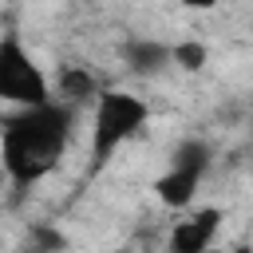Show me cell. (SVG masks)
<instances>
[{
    "mask_svg": "<svg viewBox=\"0 0 253 253\" xmlns=\"http://www.w3.org/2000/svg\"><path fill=\"white\" fill-rule=\"evenodd\" d=\"M71 126H75V103L47 99L36 107H20L0 130V162L8 170V182L24 190L43 174H51L71 142Z\"/></svg>",
    "mask_w": 253,
    "mask_h": 253,
    "instance_id": "cell-1",
    "label": "cell"
},
{
    "mask_svg": "<svg viewBox=\"0 0 253 253\" xmlns=\"http://www.w3.org/2000/svg\"><path fill=\"white\" fill-rule=\"evenodd\" d=\"M150 119V107L142 95H130V91H119V87H107L95 95V123H91V162L95 170L107 166L115 158V150L134 138Z\"/></svg>",
    "mask_w": 253,
    "mask_h": 253,
    "instance_id": "cell-2",
    "label": "cell"
},
{
    "mask_svg": "<svg viewBox=\"0 0 253 253\" xmlns=\"http://www.w3.org/2000/svg\"><path fill=\"white\" fill-rule=\"evenodd\" d=\"M55 99L43 67L32 59V51L24 47V40L16 32L0 36V103H16V107H36Z\"/></svg>",
    "mask_w": 253,
    "mask_h": 253,
    "instance_id": "cell-3",
    "label": "cell"
},
{
    "mask_svg": "<svg viewBox=\"0 0 253 253\" xmlns=\"http://www.w3.org/2000/svg\"><path fill=\"white\" fill-rule=\"evenodd\" d=\"M217 229H221V210H217V206L194 210L190 217L174 221V229H170V249H174V253H202V249L213 245Z\"/></svg>",
    "mask_w": 253,
    "mask_h": 253,
    "instance_id": "cell-4",
    "label": "cell"
},
{
    "mask_svg": "<svg viewBox=\"0 0 253 253\" xmlns=\"http://www.w3.org/2000/svg\"><path fill=\"white\" fill-rule=\"evenodd\" d=\"M198 186H202V174H198V170H186V166H174V162H170V170L154 182V194H158L162 206H170V210H186V206L194 202Z\"/></svg>",
    "mask_w": 253,
    "mask_h": 253,
    "instance_id": "cell-5",
    "label": "cell"
},
{
    "mask_svg": "<svg viewBox=\"0 0 253 253\" xmlns=\"http://www.w3.org/2000/svg\"><path fill=\"white\" fill-rule=\"evenodd\" d=\"M123 59H126V71H134V75H158L166 63H174L170 59V47L166 43H158V40H130L126 47H123Z\"/></svg>",
    "mask_w": 253,
    "mask_h": 253,
    "instance_id": "cell-6",
    "label": "cell"
},
{
    "mask_svg": "<svg viewBox=\"0 0 253 253\" xmlns=\"http://www.w3.org/2000/svg\"><path fill=\"white\" fill-rule=\"evenodd\" d=\"M99 95V87H95V75L87 71V67H75V63H67L63 71H59V83H55V99H63V103H87V99H95Z\"/></svg>",
    "mask_w": 253,
    "mask_h": 253,
    "instance_id": "cell-7",
    "label": "cell"
},
{
    "mask_svg": "<svg viewBox=\"0 0 253 253\" xmlns=\"http://www.w3.org/2000/svg\"><path fill=\"white\" fill-rule=\"evenodd\" d=\"M174 166H186V170H198V174H206V166H210V146L202 142V138H182L178 146H174V158H170Z\"/></svg>",
    "mask_w": 253,
    "mask_h": 253,
    "instance_id": "cell-8",
    "label": "cell"
},
{
    "mask_svg": "<svg viewBox=\"0 0 253 253\" xmlns=\"http://www.w3.org/2000/svg\"><path fill=\"white\" fill-rule=\"evenodd\" d=\"M170 59H174L182 71H202V67L210 63V51H206L198 40H182V43L170 47Z\"/></svg>",
    "mask_w": 253,
    "mask_h": 253,
    "instance_id": "cell-9",
    "label": "cell"
},
{
    "mask_svg": "<svg viewBox=\"0 0 253 253\" xmlns=\"http://www.w3.org/2000/svg\"><path fill=\"white\" fill-rule=\"evenodd\" d=\"M28 241L40 245V249H63V233H51V229H43V225H36V229L28 233Z\"/></svg>",
    "mask_w": 253,
    "mask_h": 253,
    "instance_id": "cell-10",
    "label": "cell"
},
{
    "mask_svg": "<svg viewBox=\"0 0 253 253\" xmlns=\"http://www.w3.org/2000/svg\"><path fill=\"white\" fill-rule=\"evenodd\" d=\"M178 4H186V8H194V12H210V8H217V0H178Z\"/></svg>",
    "mask_w": 253,
    "mask_h": 253,
    "instance_id": "cell-11",
    "label": "cell"
},
{
    "mask_svg": "<svg viewBox=\"0 0 253 253\" xmlns=\"http://www.w3.org/2000/svg\"><path fill=\"white\" fill-rule=\"evenodd\" d=\"M4 182H8V170H4V162H0V186H4Z\"/></svg>",
    "mask_w": 253,
    "mask_h": 253,
    "instance_id": "cell-12",
    "label": "cell"
}]
</instances>
